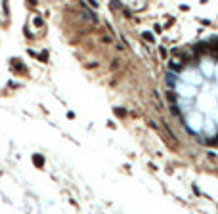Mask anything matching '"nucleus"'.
I'll return each instance as SVG.
<instances>
[{"mask_svg": "<svg viewBox=\"0 0 218 214\" xmlns=\"http://www.w3.org/2000/svg\"><path fill=\"white\" fill-rule=\"evenodd\" d=\"M84 14H86V17L90 19V21H98V17H96V15H94V12H92V10L84 8Z\"/></svg>", "mask_w": 218, "mask_h": 214, "instance_id": "nucleus-1", "label": "nucleus"}, {"mask_svg": "<svg viewBox=\"0 0 218 214\" xmlns=\"http://www.w3.org/2000/svg\"><path fill=\"white\" fill-rule=\"evenodd\" d=\"M33 161H35L36 166H42V164H44V159H42L40 155H33Z\"/></svg>", "mask_w": 218, "mask_h": 214, "instance_id": "nucleus-2", "label": "nucleus"}, {"mask_svg": "<svg viewBox=\"0 0 218 214\" xmlns=\"http://www.w3.org/2000/svg\"><path fill=\"white\" fill-rule=\"evenodd\" d=\"M111 8H117V10H121L123 6H121V2H119V0H111Z\"/></svg>", "mask_w": 218, "mask_h": 214, "instance_id": "nucleus-3", "label": "nucleus"}, {"mask_svg": "<svg viewBox=\"0 0 218 214\" xmlns=\"http://www.w3.org/2000/svg\"><path fill=\"white\" fill-rule=\"evenodd\" d=\"M144 38H145V40H153V35H151V33H144Z\"/></svg>", "mask_w": 218, "mask_h": 214, "instance_id": "nucleus-4", "label": "nucleus"}, {"mask_svg": "<svg viewBox=\"0 0 218 214\" xmlns=\"http://www.w3.org/2000/svg\"><path fill=\"white\" fill-rule=\"evenodd\" d=\"M35 25H36V27H42L44 23H42V19H40V17H35Z\"/></svg>", "mask_w": 218, "mask_h": 214, "instance_id": "nucleus-5", "label": "nucleus"}, {"mask_svg": "<svg viewBox=\"0 0 218 214\" xmlns=\"http://www.w3.org/2000/svg\"><path fill=\"white\" fill-rule=\"evenodd\" d=\"M209 143H214V145H218V136L214 138V140H209Z\"/></svg>", "mask_w": 218, "mask_h": 214, "instance_id": "nucleus-6", "label": "nucleus"}, {"mask_svg": "<svg viewBox=\"0 0 218 214\" xmlns=\"http://www.w3.org/2000/svg\"><path fill=\"white\" fill-rule=\"evenodd\" d=\"M27 2H29V6H35L36 4V0H27Z\"/></svg>", "mask_w": 218, "mask_h": 214, "instance_id": "nucleus-7", "label": "nucleus"}, {"mask_svg": "<svg viewBox=\"0 0 218 214\" xmlns=\"http://www.w3.org/2000/svg\"><path fill=\"white\" fill-rule=\"evenodd\" d=\"M88 2H90V6H98V2H96V0H88Z\"/></svg>", "mask_w": 218, "mask_h": 214, "instance_id": "nucleus-8", "label": "nucleus"}]
</instances>
